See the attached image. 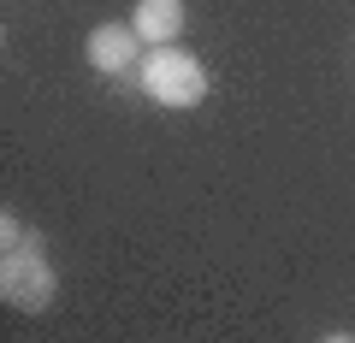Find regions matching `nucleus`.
<instances>
[{
  "instance_id": "obj_1",
  "label": "nucleus",
  "mask_w": 355,
  "mask_h": 343,
  "mask_svg": "<svg viewBox=\"0 0 355 343\" xmlns=\"http://www.w3.org/2000/svg\"><path fill=\"white\" fill-rule=\"evenodd\" d=\"M142 77V95H148L154 107H166V113H190V107L207 101V89H214V77H207V65L196 60L184 42H172V48H148L137 65Z\"/></svg>"
},
{
  "instance_id": "obj_2",
  "label": "nucleus",
  "mask_w": 355,
  "mask_h": 343,
  "mask_svg": "<svg viewBox=\"0 0 355 343\" xmlns=\"http://www.w3.org/2000/svg\"><path fill=\"white\" fill-rule=\"evenodd\" d=\"M53 296H60V272L48 261V237L24 231L18 249L0 254V302L18 308V314H48Z\"/></svg>"
},
{
  "instance_id": "obj_3",
  "label": "nucleus",
  "mask_w": 355,
  "mask_h": 343,
  "mask_svg": "<svg viewBox=\"0 0 355 343\" xmlns=\"http://www.w3.org/2000/svg\"><path fill=\"white\" fill-rule=\"evenodd\" d=\"M142 48H148V42H142L130 24H95V30L83 36V60H89V71H101V77L137 71V65H142Z\"/></svg>"
},
{
  "instance_id": "obj_4",
  "label": "nucleus",
  "mask_w": 355,
  "mask_h": 343,
  "mask_svg": "<svg viewBox=\"0 0 355 343\" xmlns=\"http://www.w3.org/2000/svg\"><path fill=\"white\" fill-rule=\"evenodd\" d=\"M184 0H137L130 6V30H137L148 48H172L178 36H184Z\"/></svg>"
},
{
  "instance_id": "obj_5",
  "label": "nucleus",
  "mask_w": 355,
  "mask_h": 343,
  "mask_svg": "<svg viewBox=\"0 0 355 343\" xmlns=\"http://www.w3.org/2000/svg\"><path fill=\"white\" fill-rule=\"evenodd\" d=\"M18 243H24V225H18V213L6 207V213H0V254H6V249H18Z\"/></svg>"
},
{
  "instance_id": "obj_6",
  "label": "nucleus",
  "mask_w": 355,
  "mask_h": 343,
  "mask_svg": "<svg viewBox=\"0 0 355 343\" xmlns=\"http://www.w3.org/2000/svg\"><path fill=\"white\" fill-rule=\"evenodd\" d=\"M320 343H355V337H349V331H326V337H320Z\"/></svg>"
}]
</instances>
